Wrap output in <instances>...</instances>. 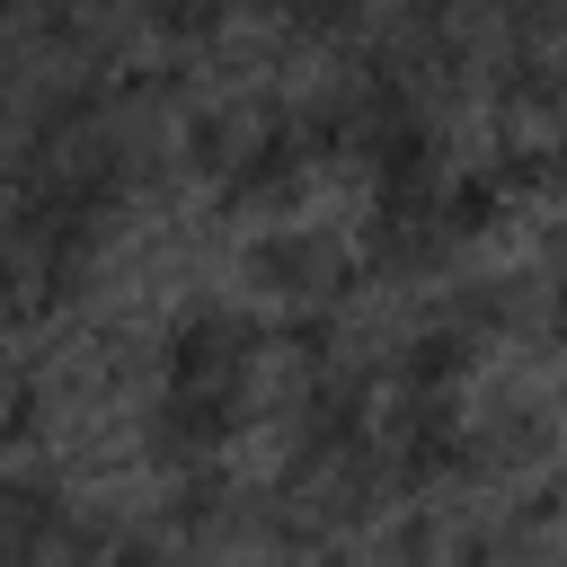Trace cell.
<instances>
[{"label":"cell","instance_id":"6da1fadb","mask_svg":"<svg viewBox=\"0 0 567 567\" xmlns=\"http://www.w3.org/2000/svg\"><path fill=\"white\" fill-rule=\"evenodd\" d=\"M230 399H239V328L230 319H195L177 337V363H168V416L186 434H221Z\"/></svg>","mask_w":567,"mask_h":567}]
</instances>
